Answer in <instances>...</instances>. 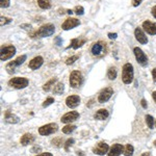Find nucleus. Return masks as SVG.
Instances as JSON below:
<instances>
[{
	"label": "nucleus",
	"instance_id": "f257e3e1",
	"mask_svg": "<svg viewBox=\"0 0 156 156\" xmlns=\"http://www.w3.org/2000/svg\"><path fill=\"white\" fill-rule=\"evenodd\" d=\"M54 31H55V26L53 24L48 23V24H45L40 27L39 30H37L34 34H31V37H47L52 36V34H54Z\"/></svg>",
	"mask_w": 156,
	"mask_h": 156
},
{
	"label": "nucleus",
	"instance_id": "f03ea898",
	"mask_svg": "<svg viewBox=\"0 0 156 156\" xmlns=\"http://www.w3.org/2000/svg\"><path fill=\"white\" fill-rule=\"evenodd\" d=\"M134 77V71H133V66L129 62L125 64L122 68V80L125 84H130L133 81Z\"/></svg>",
	"mask_w": 156,
	"mask_h": 156
},
{
	"label": "nucleus",
	"instance_id": "7ed1b4c3",
	"mask_svg": "<svg viewBox=\"0 0 156 156\" xmlns=\"http://www.w3.org/2000/svg\"><path fill=\"white\" fill-rule=\"evenodd\" d=\"M29 80L25 77H14L12 78L9 81V85L14 89L17 90H21V89H25V87L28 85Z\"/></svg>",
	"mask_w": 156,
	"mask_h": 156
},
{
	"label": "nucleus",
	"instance_id": "20e7f679",
	"mask_svg": "<svg viewBox=\"0 0 156 156\" xmlns=\"http://www.w3.org/2000/svg\"><path fill=\"white\" fill-rule=\"evenodd\" d=\"M16 54V47L12 45H9V46H2L1 51H0V59L2 62L12 58L14 55Z\"/></svg>",
	"mask_w": 156,
	"mask_h": 156
},
{
	"label": "nucleus",
	"instance_id": "39448f33",
	"mask_svg": "<svg viewBox=\"0 0 156 156\" xmlns=\"http://www.w3.org/2000/svg\"><path fill=\"white\" fill-rule=\"evenodd\" d=\"M26 58H27V56L24 54V55H21V56L17 57V58L15 60H12V62H9L5 67L6 72L9 73V74H14V73L16 72V67L21 66L25 60H26Z\"/></svg>",
	"mask_w": 156,
	"mask_h": 156
},
{
	"label": "nucleus",
	"instance_id": "423d86ee",
	"mask_svg": "<svg viewBox=\"0 0 156 156\" xmlns=\"http://www.w3.org/2000/svg\"><path fill=\"white\" fill-rule=\"evenodd\" d=\"M82 74L79 71L75 70L70 74V85L73 89H77L82 84Z\"/></svg>",
	"mask_w": 156,
	"mask_h": 156
},
{
	"label": "nucleus",
	"instance_id": "0eeeda50",
	"mask_svg": "<svg viewBox=\"0 0 156 156\" xmlns=\"http://www.w3.org/2000/svg\"><path fill=\"white\" fill-rule=\"evenodd\" d=\"M133 53H134V56H135L136 62L140 65V66L142 67H147L148 66V57L142 49L138 48V47H135V48L133 49Z\"/></svg>",
	"mask_w": 156,
	"mask_h": 156
},
{
	"label": "nucleus",
	"instance_id": "6e6552de",
	"mask_svg": "<svg viewBox=\"0 0 156 156\" xmlns=\"http://www.w3.org/2000/svg\"><path fill=\"white\" fill-rule=\"evenodd\" d=\"M58 130V126H57L56 123H49V124H46L44 126L39 128V133L41 135H50L53 134Z\"/></svg>",
	"mask_w": 156,
	"mask_h": 156
},
{
	"label": "nucleus",
	"instance_id": "1a4fd4ad",
	"mask_svg": "<svg viewBox=\"0 0 156 156\" xmlns=\"http://www.w3.org/2000/svg\"><path fill=\"white\" fill-rule=\"evenodd\" d=\"M114 95V90L112 87H105L100 92L99 96H98V101L99 103H105L112 98V96Z\"/></svg>",
	"mask_w": 156,
	"mask_h": 156
},
{
	"label": "nucleus",
	"instance_id": "9d476101",
	"mask_svg": "<svg viewBox=\"0 0 156 156\" xmlns=\"http://www.w3.org/2000/svg\"><path fill=\"white\" fill-rule=\"evenodd\" d=\"M79 112H67L66 115H64L62 117V119H60V121H62V123H65V124H69V123L71 122H74V121H77L78 119H79Z\"/></svg>",
	"mask_w": 156,
	"mask_h": 156
},
{
	"label": "nucleus",
	"instance_id": "9b49d317",
	"mask_svg": "<svg viewBox=\"0 0 156 156\" xmlns=\"http://www.w3.org/2000/svg\"><path fill=\"white\" fill-rule=\"evenodd\" d=\"M108 149H109V147H108V145L106 143L100 142L93 148V153H95V154H97V155H105V154H107Z\"/></svg>",
	"mask_w": 156,
	"mask_h": 156
},
{
	"label": "nucleus",
	"instance_id": "f8f14e48",
	"mask_svg": "<svg viewBox=\"0 0 156 156\" xmlns=\"http://www.w3.org/2000/svg\"><path fill=\"white\" fill-rule=\"evenodd\" d=\"M80 25V21L76 18H68L64 23L62 24V28L64 30H70L73 29L75 27L79 26Z\"/></svg>",
	"mask_w": 156,
	"mask_h": 156
},
{
	"label": "nucleus",
	"instance_id": "ddd939ff",
	"mask_svg": "<svg viewBox=\"0 0 156 156\" xmlns=\"http://www.w3.org/2000/svg\"><path fill=\"white\" fill-rule=\"evenodd\" d=\"M143 29L145 30L147 34H151V36H155L156 34V23L146 20L143 22Z\"/></svg>",
	"mask_w": 156,
	"mask_h": 156
},
{
	"label": "nucleus",
	"instance_id": "4468645a",
	"mask_svg": "<svg viewBox=\"0 0 156 156\" xmlns=\"http://www.w3.org/2000/svg\"><path fill=\"white\" fill-rule=\"evenodd\" d=\"M104 49H105V43L99 41L93 45L90 51H92V54L94 55V56H99V55H101L103 53Z\"/></svg>",
	"mask_w": 156,
	"mask_h": 156
},
{
	"label": "nucleus",
	"instance_id": "2eb2a0df",
	"mask_svg": "<svg viewBox=\"0 0 156 156\" xmlns=\"http://www.w3.org/2000/svg\"><path fill=\"white\" fill-rule=\"evenodd\" d=\"M134 36H135V39L137 40V42H140V44L145 45L148 43V37H146L144 30H143L140 27H136L134 30Z\"/></svg>",
	"mask_w": 156,
	"mask_h": 156
},
{
	"label": "nucleus",
	"instance_id": "dca6fc26",
	"mask_svg": "<svg viewBox=\"0 0 156 156\" xmlns=\"http://www.w3.org/2000/svg\"><path fill=\"white\" fill-rule=\"evenodd\" d=\"M43 64H44V58L42 56H36L29 62L28 67L31 70H37L39 68L42 67Z\"/></svg>",
	"mask_w": 156,
	"mask_h": 156
},
{
	"label": "nucleus",
	"instance_id": "f3484780",
	"mask_svg": "<svg viewBox=\"0 0 156 156\" xmlns=\"http://www.w3.org/2000/svg\"><path fill=\"white\" fill-rule=\"evenodd\" d=\"M79 103H80V98L79 96H77V95H72V96L67 97V99H66L67 106L70 108L77 107L78 105H79Z\"/></svg>",
	"mask_w": 156,
	"mask_h": 156
},
{
	"label": "nucleus",
	"instance_id": "a211bd4d",
	"mask_svg": "<svg viewBox=\"0 0 156 156\" xmlns=\"http://www.w3.org/2000/svg\"><path fill=\"white\" fill-rule=\"evenodd\" d=\"M122 153H124V148L121 144H115L112 145V147L110 148L109 152L107 153L109 156H119Z\"/></svg>",
	"mask_w": 156,
	"mask_h": 156
},
{
	"label": "nucleus",
	"instance_id": "6ab92c4d",
	"mask_svg": "<svg viewBox=\"0 0 156 156\" xmlns=\"http://www.w3.org/2000/svg\"><path fill=\"white\" fill-rule=\"evenodd\" d=\"M34 142V136L31 133H25L23 136L21 137V140H20V143L23 146H28L30 144H32Z\"/></svg>",
	"mask_w": 156,
	"mask_h": 156
},
{
	"label": "nucleus",
	"instance_id": "aec40b11",
	"mask_svg": "<svg viewBox=\"0 0 156 156\" xmlns=\"http://www.w3.org/2000/svg\"><path fill=\"white\" fill-rule=\"evenodd\" d=\"M108 117H109V112H108L106 109H103V108H102V109L98 110V112L94 115L95 120H99V121L106 120Z\"/></svg>",
	"mask_w": 156,
	"mask_h": 156
},
{
	"label": "nucleus",
	"instance_id": "412c9836",
	"mask_svg": "<svg viewBox=\"0 0 156 156\" xmlns=\"http://www.w3.org/2000/svg\"><path fill=\"white\" fill-rule=\"evenodd\" d=\"M85 43H87V40L85 39H73L71 41V45H70L68 48H71L72 47L73 49H78V48H80L82 45H84Z\"/></svg>",
	"mask_w": 156,
	"mask_h": 156
},
{
	"label": "nucleus",
	"instance_id": "4be33fe9",
	"mask_svg": "<svg viewBox=\"0 0 156 156\" xmlns=\"http://www.w3.org/2000/svg\"><path fill=\"white\" fill-rule=\"evenodd\" d=\"M4 120H5V122L9 123V124H17L19 122V118L9 112H6L5 115H4Z\"/></svg>",
	"mask_w": 156,
	"mask_h": 156
},
{
	"label": "nucleus",
	"instance_id": "5701e85b",
	"mask_svg": "<svg viewBox=\"0 0 156 156\" xmlns=\"http://www.w3.org/2000/svg\"><path fill=\"white\" fill-rule=\"evenodd\" d=\"M118 76V70L115 66L109 67V69L107 70V77L109 80H115Z\"/></svg>",
	"mask_w": 156,
	"mask_h": 156
},
{
	"label": "nucleus",
	"instance_id": "b1692460",
	"mask_svg": "<svg viewBox=\"0 0 156 156\" xmlns=\"http://www.w3.org/2000/svg\"><path fill=\"white\" fill-rule=\"evenodd\" d=\"M52 0H37V4L42 9H49L51 7Z\"/></svg>",
	"mask_w": 156,
	"mask_h": 156
},
{
	"label": "nucleus",
	"instance_id": "393cba45",
	"mask_svg": "<svg viewBox=\"0 0 156 156\" xmlns=\"http://www.w3.org/2000/svg\"><path fill=\"white\" fill-rule=\"evenodd\" d=\"M65 90V84L62 82H57L56 84L54 85V89H53V93L56 95H60L62 94Z\"/></svg>",
	"mask_w": 156,
	"mask_h": 156
},
{
	"label": "nucleus",
	"instance_id": "a878e982",
	"mask_svg": "<svg viewBox=\"0 0 156 156\" xmlns=\"http://www.w3.org/2000/svg\"><path fill=\"white\" fill-rule=\"evenodd\" d=\"M56 80H57V78H56V77L51 78V79H50L49 81L47 82V83H45L44 85H43V90H44L45 92H49V90H51V87L54 85L55 82H56Z\"/></svg>",
	"mask_w": 156,
	"mask_h": 156
},
{
	"label": "nucleus",
	"instance_id": "bb28decb",
	"mask_svg": "<svg viewBox=\"0 0 156 156\" xmlns=\"http://www.w3.org/2000/svg\"><path fill=\"white\" fill-rule=\"evenodd\" d=\"M133 152H134V148H133L132 145L127 144L125 146V148H124V155L125 156H132Z\"/></svg>",
	"mask_w": 156,
	"mask_h": 156
},
{
	"label": "nucleus",
	"instance_id": "cd10ccee",
	"mask_svg": "<svg viewBox=\"0 0 156 156\" xmlns=\"http://www.w3.org/2000/svg\"><path fill=\"white\" fill-rule=\"evenodd\" d=\"M76 128L77 127L75 126V125H67V126L62 127V132H64L65 134H70V133L74 131Z\"/></svg>",
	"mask_w": 156,
	"mask_h": 156
},
{
	"label": "nucleus",
	"instance_id": "c85d7f7f",
	"mask_svg": "<svg viewBox=\"0 0 156 156\" xmlns=\"http://www.w3.org/2000/svg\"><path fill=\"white\" fill-rule=\"evenodd\" d=\"M145 119H146V123H147L148 127H149L150 129H152V128L154 127V119H153V117L150 115H147Z\"/></svg>",
	"mask_w": 156,
	"mask_h": 156
},
{
	"label": "nucleus",
	"instance_id": "c756f323",
	"mask_svg": "<svg viewBox=\"0 0 156 156\" xmlns=\"http://www.w3.org/2000/svg\"><path fill=\"white\" fill-rule=\"evenodd\" d=\"M78 58H79V55H73V56L68 57V58L66 59V65H68V66H70V65H73Z\"/></svg>",
	"mask_w": 156,
	"mask_h": 156
},
{
	"label": "nucleus",
	"instance_id": "7c9ffc66",
	"mask_svg": "<svg viewBox=\"0 0 156 156\" xmlns=\"http://www.w3.org/2000/svg\"><path fill=\"white\" fill-rule=\"evenodd\" d=\"M51 144L53 145V146H55V147H57V148L62 147V137L54 138V140H52Z\"/></svg>",
	"mask_w": 156,
	"mask_h": 156
},
{
	"label": "nucleus",
	"instance_id": "2f4dec72",
	"mask_svg": "<svg viewBox=\"0 0 156 156\" xmlns=\"http://www.w3.org/2000/svg\"><path fill=\"white\" fill-rule=\"evenodd\" d=\"M73 12L76 15H78V16H81V15L84 14V9H83V6H81V5H77V6H75Z\"/></svg>",
	"mask_w": 156,
	"mask_h": 156
},
{
	"label": "nucleus",
	"instance_id": "473e14b6",
	"mask_svg": "<svg viewBox=\"0 0 156 156\" xmlns=\"http://www.w3.org/2000/svg\"><path fill=\"white\" fill-rule=\"evenodd\" d=\"M11 22H12L11 18H7V17H3V16L0 18V25H1V26H3V25H6V24H9Z\"/></svg>",
	"mask_w": 156,
	"mask_h": 156
},
{
	"label": "nucleus",
	"instance_id": "72a5a7b5",
	"mask_svg": "<svg viewBox=\"0 0 156 156\" xmlns=\"http://www.w3.org/2000/svg\"><path fill=\"white\" fill-rule=\"evenodd\" d=\"M52 103H54V99L52 97H49L47 98L46 100L44 101V103H43V107H48L49 105H51Z\"/></svg>",
	"mask_w": 156,
	"mask_h": 156
},
{
	"label": "nucleus",
	"instance_id": "f704fd0d",
	"mask_svg": "<svg viewBox=\"0 0 156 156\" xmlns=\"http://www.w3.org/2000/svg\"><path fill=\"white\" fill-rule=\"evenodd\" d=\"M73 144H74V140H73V138H69V140H67V142L65 143V150L69 151V148L71 147Z\"/></svg>",
	"mask_w": 156,
	"mask_h": 156
},
{
	"label": "nucleus",
	"instance_id": "c9c22d12",
	"mask_svg": "<svg viewBox=\"0 0 156 156\" xmlns=\"http://www.w3.org/2000/svg\"><path fill=\"white\" fill-rule=\"evenodd\" d=\"M9 4H11L9 0H0V6H1V9H6V7L9 6Z\"/></svg>",
	"mask_w": 156,
	"mask_h": 156
},
{
	"label": "nucleus",
	"instance_id": "e433bc0d",
	"mask_svg": "<svg viewBox=\"0 0 156 156\" xmlns=\"http://www.w3.org/2000/svg\"><path fill=\"white\" fill-rule=\"evenodd\" d=\"M54 42H55V44H56L57 46H62V37H55Z\"/></svg>",
	"mask_w": 156,
	"mask_h": 156
},
{
	"label": "nucleus",
	"instance_id": "4c0bfd02",
	"mask_svg": "<svg viewBox=\"0 0 156 156\" xmlns=\"http://www.w3.org/2000/svg\"><path fill=\"white\" fill-rule=\"evenodd\" d=\"M142 1H143V0H132V5L134 7H136V6L140 5V3H142Z\"/></svg>",
	"mask_w": 156,
	"mask_h": 156
},
{
	"label": "nucleus",
	"instance_id": "58836bf2",
	"mask_svg": "<svg viewBox=\"0 0 156 156\" xmlns=\"http://www.w3.org/2000/svg\"><path fill=\"white\" fill-rule=\"evenodd\" d=\"M41 150H42L41 147H37V146H34V147L31 149V152L32 153H37V152H41Z\"/></svg>",
	"mask_w": 156,
	"mask_h": 156
},
{
	"label": "nucleus",
	"instance_id": "ea45409f",
	"mask_svg": "<svg viewBox=\"0 0 156 156\" xmlns=\"http://www.w3.org/2000/svg\"><path fill=\"white\" fill-rule=\"evenodd\" d=\"M20 27H21V28H24V29H30L31 28V25L30 24H22Z\"/></svg>",
	"mask_w": 156,
	"mask_h": 156
},
{
	"label": "nucleus",
	"instance_id": "a19ab883",
	"mask_svg": "<svg viewBox=\"0 0 156 156\" xmlns=\"http://www.w3.org/2000/svg\"><path fill=\"white\" fill-rule=\"evenodd\" d=\"M151 14H152V16L156 19V5L152 7V9H151Z\"/></svg>",
	"mask_w": 156,
	"mask_h": 156
},
{
	"label": "nucleus",
	"instance_id": "79ce46f5",
	"mask_svg": "<svg viewBox=\"0 0 156 156\" xmlns=\"http://www.w3.org/2000/svg\"><path fill=\"white\" fill-rule=\"evenodd\" d=\"M117 37H118L117 34H112V32L108 34V37H109V39H117Z\"/></svg>",
	"mask_w": 156,
	"mask_h": 156
},
{
	"label": "nucleus",
	"instance_id": "37998d69",
	"mask_svg": "<svg viewBox=\"0 0 156 156\" xmlns=\"http://www.w3.org/2000/svg\"><path fill=\"white\" fill-rule=\"evenodd\" d=\"M36 156H53L52 153H49V152H46V153H41L39 155H36Z\"/></svg>",
	"mask_w": 156,
	"mask_h": 156
},
{
	"label": "nucleus",
	"instance_id": "c03bdc74",
	"mask_svg": "<svg viewBox=\"0 0 156 156\" xmlns=\"http://www.w3.org/2000/svg\"><path fill=\"white\" fill-rule=\"evenodd\" d=\"M152 77H153V80L156 82V69L152 70Z\"/></svg>",
	"mask_w": 156,
	"mask_h": 156
},
{
	"label": "nucleus",
	"instance_id": "a18cd8bd",
	"mask_svg": "<svg viewBox=\"0 0 156 156\" xmlns=\"http://www.w3.org/2000/svg\"><path fill=\"white\" fill-rule=\"evenodd\" d=\"M140 103H142L143 108H147V102H146V100H145V99H142V101H140Z\"/></svg>",
	"mask_w": 156,
	"mask_h": 156
},
{
	"label": "nucleus",
	"instance_id": "49530a36",
	"mask_svg": "<svg viewBox=\"0 0 156 156\" xmlns=\"http://www.w3.org/2000/svg\"><path fill=\"white\" fill-rule=\"evenodd\" d=\"M77 155L78 156H85V154L82 152V151H77Z\"/></svg>",
	"mask_w": 156,
	"mask_h": 156
},
{
	"label": "nucleus",
	"instance_id": "de8ad7c7",
	"mask_svg": "<svg viewBox=\"0 0 156 156\" xmlns=\"http://www.w3.org/2000/svg\"><path fill=\"white\" fill-rule=\"evenodd\" d=\"M152 98H153V100H154L155 103H156V90L152 93Z\"/></svg>",
	"mask_w": 156,
	"mask_h": 156
},
{
	"label": "nucleus",
	"instance_id": "09e8293b",
	"mask_svg": "<svg viewBox=\"0 0 156 156\" xmlns=\"http://www.w3.org/2000/svg\"><path fill=\"white\" fill-rule=\"evenodd\" d=\"M142 156H150V153L149 152H146V153H144Z\"/></svg>",
	"mask_w": 156,
	"mask_h": 156
},
{
	"label": "nucleus",
	"instance_id": "8fccbe9b",
	"mask_svg": "<svg viewBox=\"0 0 156 156\" xmlns=\"http://www.w3.org/2000/svg\"><path fill=\"white\" fill-rule=\"evenodd\" d=\"M153 144H154V146H155V147H156V140H154V143H153Z\"/></svg>",
	"mask_w": 156,
	"mask_h": 156
},
{
	"label": "nucleus",
	"instance_id": "3c124183",
	"mask_svg": "<svg viewBox=\"0 0 156 156\" xmlns=\"http://www.w3.org/2000/svg\"><path fill=\"white\" fill-rule=\"evenodd\" d=\"M155 127H156V122H155Z\"/></svg>",
	"mask_w": 156,
	"mask_h": 156
}]
</instances>
